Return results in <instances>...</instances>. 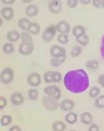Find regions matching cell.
Instances as JSON below:
<instances>
[{"mask_svg": "<svg viewBox=\"0 0 104 131\" xmlns=\"http://www.w3.org/2000/svg\"><path fill=\"white\" fill-rule=\"evenodd\" d=\"M64 84L70 92L79 94L87 90L89 85V79L87 72L84 69L72 70L64 75Z\"/></svg>", "mask_w": 104, "mask_h": 131, "instance_id": "obj_1", "label": "cell"}, {"mask_svg": "<svg viewBox=\"0 0 104 131\" xmlns=\"http://www.w3.org/2000/svg\"><path fill=\"white\" fill-rule=\"evenodd\" d=\"M42 103L45 108L49 111H54L57 110L59 105L58 99L51 96H44L42 98Z\"/></svg>", "mask_w": 104, "mask_h": 131, "instance_id": "obj_2", "label": "cell"}, {"mask_svg": "<svg viewBox=\"0 0 104 131\" xmlns=\"http://www.w3.org/2000/svg\"><path fill=\"white\" fill-rule=\"evenodd\" d=\"M62 80V76L59 72L48 71L44 75V80L46 83H60Z\"/></svg>", "mask_w": 104, "mask_h": 131, "instance_id": "obj_3", "label": "cell"}, {"mask_svg": "<svg viewBox=\"0 0 104 131\" xmlns=\"http://www.w3.org/2000/svg\"><path fill=\"white\" fill-rule=\"evenodd\" d=\"M14 78V73L11 68L7 67L4 69L1 73L0 81L4 84L11 83Z\"/></svg>", "mask_w": 104, "mask_h": 131, "instance_id": "obj_4", "label": "cell"}, {"mask_svg": "<svg viewBox=\"0 0 104 131\" xmlns=\"http://www.w3.org/2000/svg\"><path fill=\"white\" fill-rule=\"evenodd\" d=\"M56 27L51 25L46 28L42 33V38L44 41L49 42L52 41L56 34Z\"/></svg>", "mask_w": 104, "mask_h": 131, "instance_id": "obj_5", "label": "cell"}, {"mask_svg": "<svg viewBox=\"0 0 104 131\" xmlns=\"http://www.w3.org/2000/svg\"><path fill=\"white\" fill-rule=\"evenodd\" d=\"M44 92L47 95L51 96L58 100L61 96V90L55 85L46 86L44 90Z\"/></svg>", "mask_w": 104, "mask_h": 131, "instance_id": "obj_6", "label": "cell"}, {"mask_svg": "<svg viewBox=\"0 0 104 131\" xmlns=\"http://www.w3.org/2000/svg\"><path fill=\"white\" fill-rule=\"evenodd\" d=\"M41 82V76L38 73H31L27 78V83L31 86L37 87L40 85Z\"/></svg>", "mask_w": 104, "mask_h": 131, "instance_id": "obj_7", "label": "cell"}, {"mask_svg": "<svg viewBox=\"0 0 104 131\" xmlns=\"http://www.w3.org/2000/svg\"><path fill=\"white\" fill-rule=\"evenodd\" d=\"M48 8L49 12L54 14H58L62 10L61 0H51L48 3Z\"/></svg>", "mask_w": 104, "mask_h": 131, "instance_id": "obj_8", "label": "cell"}, {"mask_svg": "<svg viewBox=\"0 0 104 131\" xmlns=\"http://www.w3.org/2000/svg\"><path fill=\"white\" fill-rule=\"evenodd\" d=\"M49 53L54 58L61 57L67 55L66 49L57 45H54L50 47Z\"/></svg>", "mask_w": 104, "mask_h": 131, "instance_id": "obj_9", "label": "cell"}, {"mask_svg": "<svg viewBox=\"0 0 104 131\" xmlns=\"http://www.w3.org/2000/svg\"><path fill=\"white\" fill-rule=\"evenodd\" d=\"M34 50V46L33 43H23L21 44L19 48L20 54L23 56H29L32 54Z\"/></svg>", "mask_w": 104, "mask_h": 131, "instance_id": "obj_10", "label": "cell"}, {"mask_svg": "<svg viewBox=\"0 0 104 131\" xmlns=\"http://www.w3.org/2000/svg\"><path fill=\"white\" fill-rule=\"evenodd\" d=\"M57 31L60 34H68L70 30L71 26L67 21L64 20H61L58 22L56 25Z\"/></svg>", "mask_w": 104, "mask_h": 131, "instance_id": "obj_11", "label": "cell"}, {"mask_svg": "<svg viewBox=\"0 0 104 131\" xmlns=\"http://www.w3.org/2000/svg\"><path fill=\"white\" fill-rule=\"evenodd\" d=\"M1 15L5 20L9 21L14 17V11L11 7H4L1 10Z\"/></svg>", "mask_w": 104, "mask_h": 131, "instance_id": "obj_12", "label": "cell"}, {"mask_svg": "<svg viewBox=\"0 0 104 131\" xmlns=\"http://www.w3.org/2000/svg\"><path fill=\"white\" fill-rule=\"evenodd\" d=\"M75 106L74 102L71 100L64 99L61 102L60 107L64 112H69L73 110Z\"/></svg>", "mask_w": 104, "mask_h": 131, "instance_id": "obj_13", "label": "cell"}, {"mask_svg": "<svg viewBox=\"0 0 104 131\" xmlns=\"http://www.w3.org/2000/svg\"><path fill=\"white\" fill-rule=\"evenodd\" d=\"M10 101L12 103L16 106L21 105L24 102V98L22 93L15 92L12 94L10 97Z\"/></svg>", "mask_w": 104, "mask_h": 131, "instance_id": "obj_14", "label": "cell"}, {"mask_svg": "<svg viewBox=\"0 0 104 131\" xmlns=\"http://www.w3.org/2000/svg\"><path fill=\"white\" fill-rule=\"evenodd\" d=\"M25 14L29 17L36 16L39 12L38 7L35 5H30L25 8Z\"/></svg>", "mask_w": 104, "mask_h": 131, "instance_id": "obj_15", "label": "cell"}, {"mask_svg": "<svg viewBox=\"0 0 104 131\" xmlns=\"http://www.w3.org/2000/svg\"><path fill=\"white\" fill-rule=\"evenodd\" d=\"M80 121L82 123L85 125H90L93 123V116L89 112H84L81 114Z\"/></svg>", "mask_w": 104, "mask_h": 131, "instance_id": "obj_16", "label": "cell"}, {"mask_svg": "<svg viewBox=\"0 0 104 131\" xmlns=\"http://www.w3.org/2000/svg\"><path fill=\"white\" fill-rule=\"evenodd\" d=\"M31 22L29 19L26 18L20 19L18 22V26L23 31H28Z\"/></svg>", "mask_w": 104, "mask_h": 131, "instance_id": "obj_17", "label": "cell"}, {"mask_svg": "<svg viewBox=\"0 0 104 131\" xmlns=\"http://www.w3.org/2000/svg\"><path fill=\"white\" fill-rule=\"evenodd\" d=\"M86 30L84 26L80 25H77L72 28V34L76 38L86 34Z\"/></svg>", "mask_w": 104, "mask_h": 131, "instance_id": "obj_18", "label": "cell"}, {"mask_svg": "<svg viewBox=\"0 0 104 131\" xmlns=\"http://www.w3.org/2000/svg\"><path fill=\"white\" fill-rule=\"evenodd\" d=\"M66 59H67V55L61 57H58V58L53 57L50 61V64L53 67H59L64 63Z\"/></svg>", "mask_w": 104, "mask_h": 131, "instance_id": "obj_19", "label": "cell"}, {"mask_svg": "<svg viewBox=\"0 0 104 131\" xmlns=\"http://www.w3.org/2000/svg\"><path fill=\"white\" fill-rule=\"evenodd\" d=\"M21 35L19 34L17 30H13L9 31L7 35V39L8 41L11 42L17 41L20 38Z\"/></svg>", "mask_w": 104, "mask_h": 131, "instance_id": "obj_20", "label": "cell"}, {"mask_svg": "<svg viewBox=\"0 0 104 131\" xmlns=\"http://www.w3.org/2000/svg\"><path fill=\"white\" fill-rule=\"evenodd\" d=\"M76 41L82 46H87L89 43V38L86 34L76 37Z\"/></svg>", "mask_w": 104, "mask_h": 131, "instance_id": "obj_21", "label": "cell"}, {"mask_svg": "<svg viewBox=\"0 0 104 131\" xmlns=\"http://www.w3.org/2000/svg\"><path fill=\"white\" fill-rule=\"evenodd\" d=\"M65 120L69 124H74L77 121V114L73 112H69L66 115Z\"/></svg>", "mask_w": 104, "mask_h": 131, "instance_id": "obj_22", "label": "cell"}, {"mask_svg": "<svg viewBox=\"0 0 104 131\" xmlns=\"http://www.w3.org/2000/svg\"><path fill=\"white\" fill-rule=\"evenodd\" d=\"M86 66L87 68L90 70H96L98 69L100 64L97 60L91 59L87 61L86 63Z\"/></svg>", "mask_w": 104, "mask_h": 131, "instance_id": "obj_23", "label": "cell"}, {"mask_svg": "<svg viewBox=\"0 0 104 131\" xmlns=\"http://www.w3.org/2000/svg\"><path fill=\"white\" fill-rule=\"evenodd\" d=\"M20 38L21 39L22 42L23 43H33V38L31 36V34L29 31H24L22 32L20 36Z\"/></svg>", "mask_w": 104, "mask_h": 131, "instance_id": "obj_24", "label": "cell"}, {"mask_svg": "<svg viewBox=\"0 0 104 131\" xmlns=\"http://www.w3.org/2000/svg\"><path fill=\"white\" fill-rule=\"evenodd\" d=\"M40 30V25L37 22H33L30 25L28 31H29L31 35L36 36L39 34Z\"/></svg>", "mask_w": 104, "mask_h": 131, "instance_id": "obj_25", "label": "cell"}, {"mask_svg": "<svg viewBox=\"0 0 104 131\" xmlns=\"http://www.w3.org/2000/svg\"><path fill=\"white\" fill-rule=\"evenodd\" d=\"M67 126L66 124L61 121L54 122L52 124V129L54 131H64L66 129Z\"/></svg>", "mask_w": 104, "mask_h": 131, "instance_id": "obj_26", "label": "cell"}, {"mask_svg": "<svg viewBox=\"0 0 104 131\" xmlns=\"http://www.w3.org/2000/svg\"><path fill=\"white\" fill-rule=\"evenodd\" d=\"M13 118L10 115H4L1 118V124L3 126H7L10 124L12 122Z\"/></svg>", "mask_w": 104, "mask_h": 131, "instance_id": "obj_27", "label": "cell"}, {"mask_svg": "<svg viewBox=\"0 0 104 131\" xmlns=\"http://www.w3.org/2000/svg\"><path fill=\"white\" fill-rule=\"evenodd\" d=\"M3 51L7 54H11L14 52L15 48L13 44L11 43H6L2 47Z\"/></svg>", "mask_w": 104, "mask_h": 131, "instance_id": "obj_28", "label": "cell"}, {"mask_svg": "<svg viewBox=\"0 0 104 131\" xmlns=\"http://www.w3.org/2000/svg\"><path fill=\"white\" fill-rule=\"evenodd\" d=\"M100 92H101L100 89L98 86H94L89 90L88 92V95L90 98L93 99L96 98L99 95Z\"/></svg>", "mask_w": 104, "mask_h": 131, "instance_id": "obj_29", "label": "cell"}, {"mask_svg": "<svg viewBox=\"0 0 104 131\" xmlns=\"http://www.w3.org/2000/svg\"><path fill=\"white\" fill-rule=\"evenodd\" d=\"M95 107L97 108H104V95H102L97 97L94 102Z\"/></svg>", "mask_w": 104, "mask_h": 131, "instance_id": "obj_30", "label": "cell"}, {"mask_svg": "<svg viewBox=\"0 0 104 131\" xmlns=\"http://www.w3.org/2000/svg\"><path fill=\"white\" fill-rule=\"evenodd\" d=\"M83 52V48L80 46H76L73 48L71 52L70 55L72 58H77L79 57Z\"/></svg>", "mask_w": 104, "mask_h": 131, "instance_id": "obj_31", "label": "cell"}, {"mask_svg": "<svg viewBox=\"0 0 104 131\" xmlns=\"http://www.w3.org/2000/svg\"><path fill=\"white\" fill-rule=\"evenodd\" d=\"M28 96L30 100L32 101L36 100L39 96L38 90L34 89H30L28 91Z\"/></svg>", "mask_w": 104, "mask_h": 131, "instance_id": "obj_32", "label": "cell"}, {"mask_svg": "<svg viewBox=\"0 0 104 131\" xmlns=\"http://www.w3.org/2000/svg\"><path fill=\"white\" fill-rule=\"evenodd\" d=\"M57 41L63 45H66L69 42V36L67 34H60L57 37Z\"/></svg>", "mask_w": 104, "mask_h": 131, "instance_id": "obj_33", "label": "cell"}, {"mask_svg": "<svg viewBox=\"0 0 104 131\" xmlns=\"http://www.w3.org/2000/svg\"><path fill=\"white\" fill-rule=\"evenodd\" d=\"M93 6L97 9L104 8V0H92Z\"/></svg>", "mask_w": 104, "mask_h": 131, "instance_id": "obj_34", "label": "cell"}, {"mask_svg": "<svg viewBox=\"0 0 104 131\" xmlns=\"http://www.w3.org/2000/svg\"><path fill=\"white\" fill-rule=\"evenodd\" d=\"M79 2V0H67V6L71 9L74 8L78 6Z\"/></svg>", "mask_w": 104, "mask_h": 131, "instance_id": "obj_35", "label": "cell"}, {"mask_svg": "<svg viewBox=\"0 0 104 131\" xmlns=\"http://www.w3.org/2000/svg\"><path fill=\"white\" fill-rule=\"evenodd\" d=\"M7 105V100L6 98L3 96L0 97V109L2 110L3 108L6 107Z\"/></svg>", "mask_w": 104, "mask_h": 131, "instance_id": "obj_36", "label": "cell"}, {"mask_svg": "<svg viewBox=\"0 0 104 131\" xmlns=\"http://www.w3.org/2000/svg\"><path fill=\"white\" fill-rule=\"evenodd\" d=\"M88 131H100V128L98 125L96 124H90L88 129Z\"/></svg>", "mask_w": 104, "mask_h": 131, "instance_id": "obj_37", "label": "cell"}, {"mask_svg": "<svg viewBox=\"0 0 104 131\" xmlns=\"http://www.w3.org/2000/svg\"><path fill=\"white\" fill-rule=\"evenodd\" d=\"M98 83L102 88H104V74L99 76L98 79Z\"/></svg>", "mask_w": 104, "mask_h": 131, "instance_id": "obj_38", "label": "cell"}, {"mask_svg": "<svg viewBox=\"0 0 104 131\" xmlns=\"http://www.w3.org/2000/svg\"><path fill=\"white\" fill-rule=\"evenodd\" d=\"M9 131H21L22 128L19 125H15L9 128Z\"/></svg>", "mask_w": 104, "mask_h": 131, "instance_id": "obj_39", "label": "cell"}, {"mask_svg": "<svg viewBox=\"0 0 104 131\" xmlns=\"http://www.w3.org/2000/svg\"><path fill=\"white\" fill-rule=\"evenodd\" d=\"M16 0H1L3 4L7 5H12L15 2Z\"/></svg>", "mask_w": 104, "mask_h": 131, "instance_id": "obj_40", "label": "cell"}, {"mask_svg": "<svg viewBox=\"0 0 104 131\" xmlns=\"http://www.w3.org/2000/svg\"><path fill=\"white\" fill-rule=\"evenodd\" d=\"M92 0H79V2L83 5H87L90 4Z\"/></svg>", "mask_w": 104, "mask_h": 131, "instance_id": "obj_41", "label": "cell"}, {"mask_svg": "<svg viewBox=\"0 0 104 131\" xmlns=\"http://www.w3.org/2000/svg\"><path fill=\"white\" fill-rule=\"evenodd\" d=\"M101 56L104 59V36L102 39V45L101 49Z\"/></svg>", "mask_w": 104, "mask_h": 131, "instance_id": "obj_42", "label": "cell"}, {"mask_svg": "<svg viewBox=\"0 0 104 131\" xmlns=\"http://www.w3.org/2000/svg\"><path fill=\"white\" fill-rule=\"evenodd\" d=\"M33 1V0H22V1L23 2V3H27V4L30 3L32 2Z\"/></svg>", "mask_w": 104, "mask_h": 131, "instance_id": "obj_43", "label": "cell"}, {"mask_svg": "<svg viewBox=\"0 0 104 131\" xmlns=\"http://www.w3.org/2000/svg\"><path fill=\"white\" fill-rule=\"evenodd\" d=\"M45 1H51V0H45Z\"/></svg>", "mask_w": 104, "mask_h": 131, "instance_id": "obj_44", "label": "cell"}, {"mask_svg": "<svg viewBox=\"0 0 104 131\" xmlns=\"http://www.w3.org/2000/svg\"></svg>", "mask_w": 104, "mask_h": 131, "instance_id": "obj_45", "label": "cell"}]
</instances>
